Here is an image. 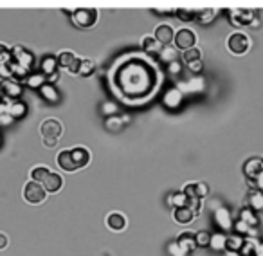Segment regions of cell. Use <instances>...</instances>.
<instances>
[{
    "label": "cell",
    "instance_id": "7dc6e473",
    "mask_svg": "<svg viewBox=\"0 0 263 256\" xmlns=\"http://www.w3.org/2000/svg\"><path fill=\"white\" fill-rule=\"evenodd\" d=\"M58 78H60V72L51 74V76H47V83H51V85H53L54 82H58Z\"/></svg>",
    "mask_w": 263,
    "mask_h": 256
},
{
    "label": "cell",
    "instance_id": "d6986e66",
    "mask_svg": "<svg viewBox=\"0 0 263 256\" xmlns=\"http://www.w3.org/2000/svg\"><path fill=\"white\" fill-rule=\"evenodd\" d=\"M177 242L182 245V247H186L190 252H193L195 249L199 247V245H197V240H195V233H191V231L180 233V235L177 236Z\"/></svg>",
    "mask_w": 263,
    "mask_h": 256
},
{
    "label": "cell",
    "instance_id": "f1b7e54d",
    "mask_svg": "<svg viewBox=\"0 0 263 256\" xmlns=\"http://www.w3.org/2000/svg\"><path fill=\"white\" fill-rule=\"evenodd\" d=\"M238 220L245 222L247 226H251V228H256V226H258V216H256V213L252 211L251 207H243L242 211H240Z\"/></svg>",
    "mask_w": 263,
    "mask_h": 256
},
{
    "label": "cell",
    "instance_id": "d6a6232c",
    "mask_svg": "<svg viewBox=\"0 0 263 256\" xmlns=\"http://www.w3.org/2000/svg\"><path fill=\"white\" fill-rule=\"evenodd\" d=\"M258 242H259V240H256V238H245L240 254H242V256H254L256 247H258Z\"/></svg>",
    "mask_w": 263,
    "mask_h": 256
},
{
    "label": "cell",
    "instance_id": "603a6c76",
    "mask_svg": "<svg viewBox=\"0 0 263 256\" xmlns=\"http://www.w3.org/2000/svg\"><path fill=\"white\" fill-rule=\"evenodd\" d=\"M164 105L170 106V108H175V106L180 105V101H182V94H180V90L177 89H170L166 94H164Z\"/></svg>",
    "mask_w": 263,
    "mask_h": 256
},
{
    "label": "cell",
    "instance_id": "7402d4cb",
    "mask_svg": "<svg viewBox=\"0 0 263 256\" xmlns=\"http://www.w3.org/2000/svg\"><path fill=\"white\" fill-rule=\"evenodd\" d=\"M40 94H42V98H44L45 101H49V103H58L60 101V94H58L56 87L51 85V83H45V85L40 89Z\"/></svg>",
    "mask_w": 263,
    "mask_h": 256
},
{
    "label": "cell",
    "instance_id": "d590c367",
    "mask_svg": "<svg viewBox=\"0 0 263 256\" xmlns=\"http://www.w3.org/2000/svg\"><path fill=\"white\" fill-rule=\"evenodd\" d=\"M215 15H216L215 9H202V11H197V18L195 20L200 22V24H209L215 18Z\"/></svg>",
    "mask_w": 263,
    "mask_h": 256
},
{
    "label": "cell",
    "instance_id": "f6af8a7d",
    "mask_svg": "<svg viewBox=\"0 0 263 256\" xmlns=\"http://www.w3.org/2000/svg\"><path fill=\"white\" fill-rule=\"evenodd\" d=\"M9 245V238L8 235H4V233H0V251H4L6 247Z\"/></svg>",
    "mask_w": 263,
    "mask_h": 256
},
{
    "label": "cell",
    "instance_id": "30bf717a",
    "mask_svg": "<svg viewBox=\"0 0 263 256\" xmlns=\"http://www.w3.org/2000/svg\"><path fill=\"white\" fill-rule=\"evenodd\" d=\"M261 171H263V159H259V157H251L249 161H245V164H243V173H245V177L251 180H254Z\"/></svg>",
    "mask_w": 263,
    "mask_h": 256
},
{
    "label": "cell",
    "instance_id": "f35d334b",
    "mask_svg": "<svg viewBox=\"0 0 263 256\" xmlns=\"http://www.w3.org/2000/svg\"><path fill=\"white\" fill-rule=\"evenodd\" d=\"M175 15H177V17L180 18L182 22H191V20H195V18H197V11H193V9H184V8L177 9V11H175Z\"/></svg>",
    "mask_w": 263,
    "mask_h": 256
},
{
    "label": "cell",
    "instance_id": "7a4b0ae2",
    "mask_svg": "<svg viewBox=\"0 0 263 256\" xmlns=\"http://www.w3.org/2000/svg\"><path fill=\"white\" fill-rule=\"evenodd\" d=\"M72 17V22L81 29H90L94 27V24L97 22V9L92 8H80L70 15Z\"/></svg>",
    "mask_w": 263,
    "mask_h": 256
},
{
    "label": "cell",
    "instance_id": "ee69618b",
    "mask_svg": "<svg viewBox=\"0 0 263 256\" xmlns=\"http://www.w3.org/2000/svg\"><path fill=\"white\" fill-rule=\"evenodd\" d=\"M168 67H170V72H171V74H178V72H180V61H178V60L171 61V63H170Z\"/></svg>",
    "mask_w": 263,
    "mask_h": 256
},
{
    "label": "cell",
    "instance_id": "d4e9b609",
    "mask_svg": "<svg viewBox=\"0 0 263 256\" xmlns=\"http://www.w3.org/2000/svg\"><path fill=\"white\" fill-rule=\"evenodd\" d=\"M25 105L22 101H18V99H15V101H8V114L11 116L13 119H18L22 118V116L25 114Z\"/></svg>",
    "mask_w": 263,
    "mask_h": 256
},
{
    "label": "cell",
    "instance_id": "2e32d148",
    "mask_svg": "<svg viewBox=\"0 0 263 256\" xmlns=\"http://www.w3.org/2000/svg\"><path fill=\"white\" fill-rule=\"evenodd\" d=\"M42 186L45 188V191H47V193H56V191H60L61 186H63V179H61L60 173H56V171H51V175H49L47 180H45Z\"/></svg>",
    "mask_w": 263,
    "mask_h": 256
},
{
    "label": "cell",
    "instance_id": "484cf974",
    "mask_svg": "<svg viewBox=\"0 0 263 256\" xmlns=\"http://www.w3.org/2000/svg\"><path fill=\"white\" fill-rule=\"evenodd\" d=\"M162 47H164V45L159 44V42L155 40V36H146L144 40H142V49L148 54H161Z\"/></svg>",
    "mask_w": 263,
    "mask_h": 256
},
{
    "label": "cell",
    "instance_id": "e0dca14e",
    "mask_svg": "<svg viewBox=\"0 0 263 256\" xmlns=\"http://www.w3.org/2000/svg\"><path fill=\"white\" fill-rule=\"evenodd\" d=\"M58 166L61 168V170L65 171H76V164H74V159H72V154H70V150H61L60 154H58Z\"/></svg>",
    "mask_w": 263,
    "mask_h": 256
},
{
    "label": "cell",
    "instance_id": "52a82bcc",
    "mask_svg": "<svg viewBox=\"0 0 263 256\" xmlns=\"http://www.w3.org/2000/svg\"><path fill=\"white\" fill-rule=\"evenodd\" d=\"M175 45H177V49H182V51H190L195 47L197 44V34L191 31V29H180L178 33H175Z\"/></svg>",
    "mask_w": 263,
    "mask_h": 256
},
{
    "label": "cell",
    "instance_id": "3957f363",
    "mask_svg": "<svg viewBox=\"0 0 263 256\" xmlns=\"http://www.w3.org/2000/svg\"><path fill=\"white\" fill-rule=\"evenodd\" d=\"M47 199V191L42 184L34 182V180H29L24 186V200L29 204H42Z\"/></svg>",
    "mask_w": 263,
    "mask_h": 256
},
{
    "label": "cell",
    "instance_id": "cb8c5ba5",
    "mask_svg": "<svg viewBox=\"0 0 263 256\" xmlns=\"http://www.w3.org/2000/svg\"><path fill=\"white\" fill-rule=\"evenodd\" d=\"M249 207H251L252 211H263V191H251L249 193Z\"/></svg>",
    "mask_w": 263,
    "mask_h": 256
},
{
    "label": "cell",
    "instance_id": "7bdbcfd3",
    "mask_svg": "<svg viewBox=\"0 0 263 256\" xmlns=\"http://www.w3.org/2000/svg\"><path fill=\"white\" fill-rule=\"evenodd\" d=\"M190 70L191 72H195V74H199V72H202V69H204V63H202V60L200 61H193V63H190Z\"/></svg>",
    "mask_w": 263,
    "mask_h": 256
},
{
    "label": "cell",
    "instance_id": "c3c4849f",
    "mask_svg": "<svg viewBox=\"0 0 263 256\" xmlns=\"http://www.w3.org/2000/svg\"><path fill=\"white\" fill-rule=\"evenodd\" d=\"M254 256H263V240H259L258 242V247H256Z\"/></svg>",
    "mask_w": 263,
    "mask_h": 256
},
{
    "label": "cell",
    "instance_id": "8992f818",
    "mask_svg": "<svg viewBox=\"0 0 263 256\" xmlns=\"http://www.w3.org/2000/svg\"><path fill=\"white\" fill-rule=\"evenodd\" d=\"M58 65L67 69L72 74H80V65H81V58H78L70 51H63V53L58 54Z\"/></svg>",
    "mask_w": 263,
    "mask_h": 256
},
{
    "label": "cell",
    "instance_id": "f546056e",
    "mask_svg": "<svg viewBox=\"0 0 263 256\" xmlns=\"http://www.w3.org/2000/svg\"><path fill=\"white\" fill-rule=\"evenodd\" d=\"M125 125L126 123H125V119H123V116H110V118H106V121H105V126L110 132H119Z\"/></svg>",
    "mask_w": 263,
    "mask_h": 256
},
{
    "label": "cell",
    "instance_id": "e575fe53",
    "mask_svg": "<svg viewBox=\"0 0 263 256\" xmlns=\"http://www.w3.org/2000/svg\"><path fill=\"white\" fill-rule=\"evenodd\" d=\"M182 60L186 61L187 65H190V63H193V61H200V60H202V51L197 49V47H193V49H190V51H184Z\"/></svg>",
    "mask_w": 263,
    "mask_h": 256
},
{
    "label": "cell",
    "instance_id": "ffe728a7",
    "mask_svg": "<svg viewBox=\"0 0 263 256\" xmlns=\"http://www.w3.org/2000/svg\"><path fill=\"white\" fill-rule=\"evenodd\" d=\"M243 242H245V236L238 235V233H235V235H229L227 236V242H226V249L231 252H240L243 247Z\"/></svg>",
    "mask_w": 263,
    "mask_h": 256
},
{
    "label": "cell",
    "instance_id": "8fae6325",
    "mask_svg": "<svg viewBox=\"0 0 263 256\" xmlns=\"http://www.w3.org/2000/svg\"><path fill=\"white\" fill-rule=\"evenodd\" d=\"M155 40L159 42L161 45H170L171 40H175V33H173V27L168 24H161L157 29H155Z\"/></svg>",
    "mask_w": 263,
    "mask_h": 256
},
{
    "label": "cell",
    "instance_id": "74e56055",
    "mask_svg": "<svg viewBox=\"0 0 263 256\" xmlns=\"http://www.w3.org/2000/svg\"><path fill=\"white\" fill-rule=\"evenodd\" d=\"M168 251H170L171 256H190L191 254V252L187 251L186 247H182V245L178 244L177 240H175V242H171L170 247H168Z\"/></svg>",
    "mask_w": 263,
    "mask_h": 256
},
{
    "label": "cell",
    "instance_id": "9a60e30c",
    "mask_svg": "<svg viewBox=\"0 0 263 256\" xmlns=\"http://www.w3.org/2000/svg\"><path fill=\"white\" fill-rule=\"evenodd\" d=\"M70 154H72L74 164H76L78 170H80V168H85L87 164L90 163V152L87 150V148L76 147V148H72V150H70Z\"/></svg>",
    "mask_w": 263,
    "mask_h": 256
},
{
    "label": "cell",
    "instance_id": "5b68a950",
    "mask_svg": "<svg viewBox=\"0 0 263 256\" xmlns=\"http://www.w3.org/2000/svg\"><path fill=\"white\" fill-rule=\"evenodd\" d=\"M11 61L13 63H16V65H20L22 69H25L29 72V69H32V65H34V56H32L31 53H29L27 49H24L22 45H16V47H13L11 51Z\"/></svg>",
    "mask_w": 263,
    "mask_h": 256
},
{
    "label": "cell",
    "instance_id": "b9f144b4",
    "mask_svg": "<svg viewBox=\"0 0 263 256\" xmlns=\"http://www.w3.org/2000/svg\"><path fill=\"white\" fill-rule=\"evenodd\" d=\"M187 207L195 213V216L199 215L200 209H202V200L200 199H187Z\"/></svg>",
    "mask_w": 263,
    "mask_h": 256
},
{
    "label": "cell",
    "instance_id": "277c9868",
    "mask_svg": "<svg viewBox=\"0 0 263 256\" xmlns=\"http://www.w3.org/2000/svg\"><path fill=\"white\" fill-rule=\"evenodd\" d=\"M227 47L233 54H245L251 47V40L245 33H233L227 38Z\"/></svg>",
    "mask_w": 263,
    "mask_h": 256
},
{
    "label": "cell",
    "instance_id": "6da1fadb",
    "mask_svg": "<svg viewBox=\"0 0 263 256\" xmlns=\"http://www.w3.org/2000/svg\"><path fill=\"white\" fill-rule=\"evenodd\" d=\"M61 132H63V126L58 119H45L40 125V134L44 137V144L47 148H54L58 144V139H60Z\"/></svg>",
    "mask_w": 263,
    "mask_h": 256
},
{
    "label": "cell",
    "instance_id": "7c38bea8",
    "mask_svg": "<svg viewBox=\"0 0 263 256\" xmlns=\"http://www.w3.org/2000/svg\"><path fill=\"white\" fill-rule=\"evenodd\" d=\"M231 20L236 27H242V25L245 24H252L254 13H252L251 9H235V11L231 13Z\"/></svg>",
    "mask_w": 263,
    "mask_h": 256
},
{
    "label": "cell",
    "instance_id": "60d3db41",
    "mask_svg": "<svg viewBox=\"0 0 263 256\" xmlns=\"http://www.w3.org/2000/svg\"><path fill=\"white\" fill-rule=\"evenodd\" d=\"M11 51L6 47L4 44H0V65H4V63H9L11 61Z\"/></svg>",
    "mask_w": 263,
    "mask_h": 256
},
{
    "label": "cell",
    "instance_id": "9c48e42d",
    "mask_svg": "<svg viewBox=\"0 0 263 256\" xmlns=\"http://www.w3.org/2000/svg\"><path fill=\"white\" fill-rule=\"evenodd\" d=\"M184 193H186L187 199H200L202 200L204 197L209 193V186L206 182H191V184H186L184 188Z\"/></svg>",
    "mask_w": 263,
    "mask_h": 256
},
{
    "label": "cell",
    "instance_id": "44dd1931",
    "mask_svg": "<svg viewBox=\"0 0 263 256\" xmlns=\"http://www.w3.org/2000/svg\"><path fill=\"white\" fill-rule=\"evenodd\" d=\"M58 58L56 56H45L44 60H42V74H44L45 78L51 76V74L58 72Z\"/></svg>",
    "mask_w": 263,
    "mask_h": 256
},
{
    "label": "cell",
    "instance_id": "83f0119b",
    "mask_svg": "<svg viewBox=\"0 0 263 256\" xmlns=\"http://www.w3.org/2000/svg\"><path fill=\"white\" fill-rule=\"evenodd\" d=\"M49 175H51V170L47 166H34L31 170V180H34L38 184H44Z\"/></svg>",
    "mask_w": 263,
    "mask_h": 256
},
{
    "label": "cell",
    "instance_id": "681fc988",
    "mask_svg": "<svg viewBox=\"0 0 263 256\" xmlns=\"http://www.w3.org/2000/svg\"><path fill=\"white\" fill-rule=\"evenodd\" d=\"M2 98H4V94H2V90H0V103H4L2 101Z\"/></svg>",
    "mask_w": 263,
    "mask_h": 256
},
{
    "label": "cell",
    "instance_id": "5bb4252c",
    "mask_svg": "<svg viewBox=\"0 0 263 256\" xmlns=\"http://www.w3.org/2000/svg\"><path fill=\"white\" fill-rule=\"evenodd\" d=\"M215 224L222 229V231H229V229L233 228V218H231L229 209H226V207H218V209L215 211Z\"/></svg>",
    "mask_w": 263,
    "mask_h": 256
},
{
    "label": "cell",
    "instance_id": "ac0fdd59",
    "mask_svg": "<svg viewBox=\"0 0 263 256\" xmlns=\"http://www.w3.org/2000/svg\"><path fill=\"white\" fill-rule=\"evenodd\" d=\"M173 218L177 224H182V226H187V224L193 222L195 218V213L191 211L190 207H177V209H173Z\"/></svg>",
    "mask_w": 263,
    "mask_h": 256
},
{
    "label": "cell",
    "instance_id": "ab89813d",
    "mask_svg": "<svg viewBox=\"0 0 263 256\" xmlns=\"http://www.w3.org/2000/svg\"><path fill=\"white\" fill-rule=\"evenodd\" d=\"M195 240H197V245H199V247H207V245L211 244V233L207 231L195 233Z\"/></svg>",
    "mask_w": 263,
    "mask_h": 256
},
{
    "label": "cell",
    "instance_id": "ba28073f",
    "mask_svg": "<svg viewBox=\"0 0 263 256\" xmlns=\"http://www.w3.org/2000/svg\"><path fill=\"white\" fill-rule=\"evenodd\" d=\"M0 90L4 94V98H8V101H15L16 98L22 96V85L16 80H6V82H2Z\"/></svg>",
    "mask_w": 263,
    "mask_h": 256
},
{
    "label": "cell",
    "instance_id": "4fadbf2b",
    "mask_svg": "<svg viewBox=\"0 0 263 256\" xmlns=\"http://www.w3.org/2000/svg\"><path fill=\"white\" fill-rule=\"evenodd\" d=\"M106 226H108L110 231H116V233L123 231V229L126 228V216L119 211L108 213V216H106Z\"/></svg>",
    "mask_w": 263,
    "mask_h": 256
},
{
    "label": "cell",
    "instance_id": "8d00e7d4",
    "mask_svg": "<svg viewBox=\"0 0 263 256\" xmlns=\"http://www.w3.org/2000/svg\"><path fill=\"white\" fill-rule=\"evenodd\" d=\"M96 72V63H94L92 60H81V65H80V74L81 76H92V74Z\"/></svg>",
    "mask_w": 263,
    "mask_h": 256
},
{
    "label": "cell",
    "instance_id": "4dcf8cb0",
    "mask_svg": "<svg viewBox=\"0 0 263 256\" xmlns=\"http://www.w3.org/2000/svg\"><path fill=\"white\" fill-rule=\"evenodd\" d=\"M226 242H227V236L223 235V233H215V235H211L209 247L215 249V251H222V249H226Z\"/></svg>",
    "mask_w": 263,
    "mask_h": 256
},
{
    "label": "cell",
    "instance_id": "bcb514c9",
    "mask_svg": "<svg viewBox=\"0 0 263 256\" xmlns=\"http://www.w3.org/2000/svg\"><path fill=\"white\" fill-rule=\"evenodd\" d=\"M13 121V118L9 114H4V116H0V125H9V123Z\"/></svg>",
    "mask_w": 263,
    "mask_h": 256
},
{
    "label": "cell",
    "instance_id": "836d02e7",
    "mask_svg": "<svg viewBox=\"0 0 263 256\" xmlns=\"http://www.w3.org/2000/svg\"><path fill=\"white\" fill-rule=\"evenodd\" d=\"M27 85L29 87H32V89H42V87L47 83V78L44 76V74H31V76H27Z\"/></svg>",
    "mask_w": 263,
    "mask_h": 256
},
{
    "label": "cell",
    "instance_id": "1f68e13d",
    "mask_svg": "<svg viewBox=\"0 0 263 256\" xmlns=\"http://www.w3.org/2000/svg\"><path fill=\"white\" fill-rule=\"evenodd\" d=\"M159 60H161L162 63H168V65H170L171 61L177 60V51H175L173 47H170V45H166V47H162L161 54H159Z\"/></svg>",
    "mask_w": 263,
    "mask_h": 256
},
{
    "label": "cell",
    "instance_id": "4316f807",
    "mask_svg": "<svg viewBox=\"0 0 263 256\" xmlns=\"http://www.w3.org/2000/svg\"><path fill=\"white\" fill-rule=\"evenodd\" d=\"M168 204H170L173 209H177V207H186L187 206V197L184 191H177V193H171V195H168Z\"/></svg>",
    "mask_w": 263,
    "mask_h": 256
}]
</instances>
